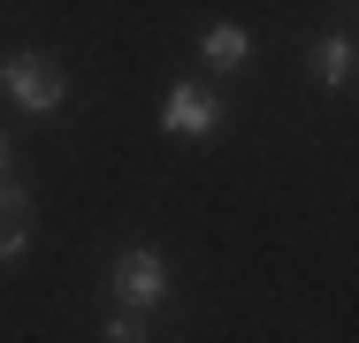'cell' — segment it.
I'll return each mask as SVG.
<instances>
[{"label":"cell","instance_id":"obj_1","mask_svg":"<svg viewBox=\"0 0 359 343\" xmlns=\"http://www.w3.org/2000/svg\"><path fill=\"white\" fill-rule=\"evenodd\" d=\"M0 92H8L23 115L69 107V76H62V62H46V54H8V62H0Z\"/></svg>","mask_w":359,"mask_h":343},{"label":"cell","instance_id":"obj_2","mask_svg":"<svg viewBox=\"0 0 359 343\" xmlns=\"http://www.w3.org/2000/svg\"><path fill=\"white\" fill-rule=\"evenodd\" d=\"M168 298V260L153 252V244H130L123 260H115V305H130V313H153Z\"/></svg>","mask_w":359,"mask_h":343},{"label":"cell","instance_id":"obj_3","mask_svg":"<svg viewBox=\"0 0 359 343\" xmlns=\"http://www.w3.org/2000/svg\"><path fill=\"white\" fill-rule=\"evenodd\" d=\"M161 130H168V137H215L222 130V92H215V84H168Z\"/></svg>","mask_w":359,"mask_h":343},{"label":"cell","instance_id":"obj_4","mask_svg":"<svg viewBox=\"0 0 359 343\" xmlns=\"http://www.w3.org/2000/svg\"><path fill=\"white\" fill-rule=\"evenodd\" d=\"M199 54H207V69H222V76H229V69L252 62L260 46H252V31H245V23H229V15H222V23H207V31H199Z\"/></svg>","mask_w":359,"mask_h":343},{"label":"cell","instance_id":"obj_5","mask_svg":"<svg viewBox=\"0 0 359 343\" xmlns=\"http://www.w3.org/2000/svg\"><path fill=\"white\" fill-rule=\"evenodd\" d=\"M23 244H31V199L0 176V267H8V260H23Z\"/></svg>","mask_w":359,"mask_h":343},{"label":"cell","instance_id":"obj_6","mask_svg":"<svg viewBox=\"0 0 359 343\" xmlns=\"http://www.w3.org/2000/svg\"><path fill=\"white\" fill-rule=\"evenodd\" d=\"M313 76H321V92L352 84V31H321L313 38Z\"/></svg>","mask_w":359,"mask_h":343},{"label":"cell","instance_id":"obj_7","mask_svg":"<svg viewBox=\"0 0 359 343\" xmlns=\"http://www.w3.org/2000/svg\"><path fill=\"white\" fill-rule=\"evenodd\" d=\"M107 343H153V328H145V313H130V305H115V313H107Z\"/></svg>","mask_w":359,"mask_h":343},{"label":"cell","instance_id":"obj_8","mask_svg":"<svg viewBox=\"0 0 359 343\" xmlns=\"http://www.w3.org/2000/svg\"><path fill=\"white\" fill-rule=\"evenodd\" d=\"M0 176H8V137H0Z\"/></svg>","mask_w":359,"mask_h":343}]
</instances>
